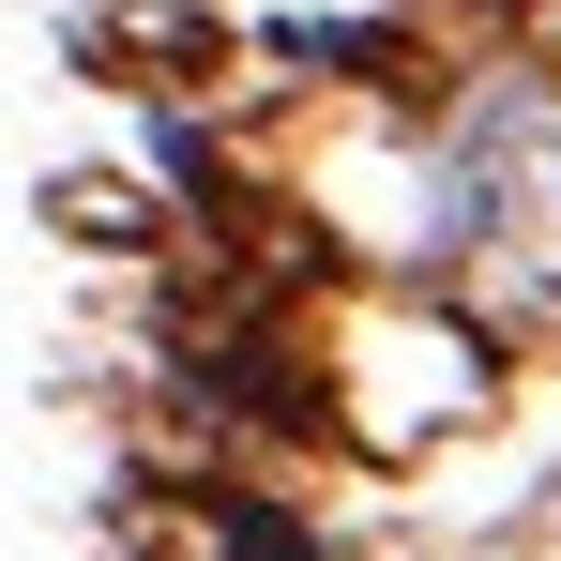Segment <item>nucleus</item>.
Returning <instances> with one entry per match:
<instances>
[{
  "instance_id": "nucleus-2",
  "label": "nucleus",
  "mask_w": 561,
  "mask_h": 561,
  "mask_svg": "<svg viewBox=\"0 0 561 561\" xmlns=\"http://www.w3.org/2000/svg\"><path fill=\"white\" fill-rule=\"evenodd\" d=\"M213 561H319V531H304V516H274V501H243V516H228V547Z\"/></svg>"
},
{
  "instance_id": "nucleus-1",
  "label": "nucleus",
  "mask_w": 561,
  "mask_h": 561,
  "mask_svg": "<svg viewBox=\"0 0 561 561\" xmlns=\"http://www.w3.org/2000/svg\"><path fill=\"white\" fill-rule=\"evenodd\" d=\"M440 243L516 304H561V106H501L456 137V197H440Z\"/></svg>"
}]
</instances>
